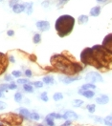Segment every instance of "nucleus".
Returning <instances> with one entry per match:
<instances>
[{
	"label": "nucleus",
	"mask_w": 112,
	"mask_h": 126,
	"mask_svg": "<svg viewBox=\"0 0 112 126\" xmlns=\"http://www.w3.org/2000/svg\"><path fill=\"white\" fill-rule=\"evenodd\" d=\"M85 80L89 83H96V82H103V76L97 72H90L85 76Z\"/></svg>",
	"instance_id": "obj_4"
},
{
	"label": "nucleus",
	"mask_w": 112,
	"mask_h": 126,
	"mask_svg": "<svg viewBox=\"0 0 112 126\" xmlns=\"http://www.w3.org/2000/svg\"><path fill=\"white\" fill-rule=\"evenodd\" d=\"M103 123L106 126H112V116H107L103 118Z\"/></svg>",
	"instance_id": "obj_22"
},
{
	"label": "nucleus",
	"mask_w": 112,
	"mask_h": 126,
	"mask_svg": "<svg viewBox=\"0 0 112 126\" xmlns=\"http://www.w3.org/2000/svg\"><path fill=\"white\" fill-rule=\"evenodd\" d=\"M7 108V104L3 101H0V110H4Z\"/></svg>",
	"instance_id": "obj_38"
},
{
	"label": "nucleus",
	"mask_w": 112,
	"mask_h": 126,
	"mask_svg": "<svg viewBox=\"0 0 112 126\" xmlns=\"http://www.w3.org/2000/svg\"><path fill=\"white\" fill-rule=\"evenodd\" d=\"M23 89L25 92L27 93H30V94H32V93H34V87H33V85H31L30 83H26L23 85Z\"/></svg>",
	"instance_id": "obj_18"
},
{
	"label": "nucleus",
	"mask_w": 112,
	"mask_h": 126,
	"mask_svg": "<svg viewBox=\"0 0 112 126\" xmlns=\"http://www.w3.org/2000/svg\"><path fill=\"white\" fill-rule=\"evenodd\" d=\"M63 118L66 120H75L79 118V116L73 111H66L63 115Z\"/></svg>",
	"instance_id": "obj_9"
},
{
	"label": "nucleus",
	"mask_w": 112,
	"mask_h": 126,
	"mask_svg": "<svg viewBox=\"0 0 112 126\" xmlns=\"http://www.w3.org/2000/svg\"><path fill=\"white\" fill-rule=\"evenodd\" d=\"M37 126H43V125H42V124H38Z\"/></svg>",
	"instance_id": "obj_48"
},
{
	"label": "nucleus",
	"mask_w": 112,
	"mask_h": 126,
	"mask_svg": "<svg viewBox=\"0 0 112 126\" xmlns=\"http://www.w3.org/2000/svg\"><path fill=\"white\" fill-rule=\"evenodd\" d=\"M24 5L26 7L25 13L27 15H31L33 13V11H34V3L33 2H24Z\"/></svg>",
	"instance_id": "obj_13"
},
{
	"label": "nucleus",
	"mask_w": 112,
	"mask_h": 126,
	"mask_svg": "<svg viewBox=\"0 0 112 126\" xmlns=\"http://www.w3.org/2000/svg\"><path fill=\"white\" fill-rule=\"evenodd\" d=\"M86 109H87V111H88L90 114H93L95 112V110H96V106H95V104H88V105L86 106Z\"/></svg>",
	"instance_id": "obj_28"
},
{
	"label": "nucleus",
	"mask_w": 112,
	"mask_h": 126,
	"mask_svg": "<svg viewBox=\"0 0 112 126\" xmlns=\"http://www.w3.org/2000/svg\"><path fill=\"white\" fill-rule=\"evenodd\" d=\"M7 35H8V36H15V31H13V30H9L8 32H7Z\"/></svg>",
	"instance_id": "obj_42"
},
{
	"label": "nucleus",
	"mask_w": 112,
	"mask_h": 126,
	"mask_svg": "<svg viewBox=\"0 0 112 126\" xmlns=\"http://www.w3.org/2000/svg\"><path fill=\"white\" fill-rule=\"evenodd\" d=\"M96 102L98 104H101V105H104V104H107L109 102V98L108 96L106 95H101L100 97H98L96 99Z\"/></svg>",
	"instance_id": "obj_11"
},
{
	"label": "nucleus",
	"mask_w": 112,
	"mask_h": 126,
	"mask_svg": "<svg viewBox=\"0 0 112 126\" xmlns=\"http://www.w3.org/2000/svg\"><path fill=\"white\" fill-rule=\"evenodd\" d=\"M71 124H72V122H71V120H66L63 124L61 126H71Z\"/></svg>",
	"instance_id": "obj_44"
},
{
	"label": "nucleus",
	"mask_w": 112,
	"mask_h": 126,
	"mask_svg": "<svg viewBox=\"0 0 112 126\" xmlns=\"http://www.w3.org/2000/svg\"><path fill=\"white\" fill-rule=\"evenodd\" d=\"M58 1H59V3H60V4L62 5V4H65L66 2H68L69 0H58Z\"/></svg>",
	"instance_id": "obj_45"
},
{
	"label": "nucleus",
	"mask_w": 112,
	"mask_h": 126,
	"mask_svg": "<svg viewBox=\"0 0 112 126\" xmlns=\"http://www.w3.org/2000/svg\"><path fill=\"white\" fill-rule=\"evenodd\" d=\"M102 46L106 51H108L110 54H112V34H109L104 37Z\"/></svg>",
	"instance_id": "obj_6"
},
{
	"label": "nucleus",
	"mask_w": 112,
	"mask_h": 126,
	"mask_svg": "<svg viewBox=\"0 0 112 126\" xmlns=\"http://www.w3.org/2000/svg\"><path fill=\"white\" fill-rule=\"evenodd\" d=\"M29 117H30L31 119H33V120H35V121H37V120H39V119H40V116H39V114H37L36 112H32V113H30Z\"/></svg>",
	"instance_id": "obj_20"
},
{
	"label": "nucleus",
	"mask_w": 112,
	"mask_h": 126,
	"mask_svg": "<svg viewBox=\"0 0 112 126\" xmlns=\"http://www.w3.org/2000/svg\"><path fill=\"white\" fill-rule=\"evenodd\" d=\"M75 26V18L69 14H63L56 20L55 29L59 36L64 37L71 34Z\"/></svg>",
	"instance_id": "obj_1"
},
{
	"label": "nucleus",
	"mask_w": 112,
	"mask_h": 126,
	"mask_svg": "<svg viewBox=\"0 0 112 126\" xmlns=\"http://www.w3.org/2000/svg\"><path fill=\"white\" fill-rule=\"evenodd\" d=\"M78 93H79V95L84 97L86 99H92L95 96V93L93 90H82V89H80Z\"/></svg>",
	"instance_id": "obj_8"
},
{
	"label": "nucleus",
	"mask_w": 112,
	"mask_h": 126,
	"mask_svg": "<svg viewBox=\"0 0 112 126\" xmlns=\"http://www.w3.org/2000/svg\"><path fill=\"white\" fill-rule=\"evenodd\" d=\"M82 90H93V89H96V85H94V83H86L84 85L81 86Z\"/></svg>",
	"instance_id": "obj_19"
},
{
	"label": "nucleus",
	"mask_w": 112,
	"mask_h": 126,
	"mask_svg": "<svg viewBox=\"0 0 112 126\" xmlns=\"http://www.w3.org/2000/svg\"><path fill=\"white\" fill-rule=\"evenodd\" d=\"M41 6H42V7H44V8H47V7L49 6V2H48V0L43 1L42 3H41Z\"/></svg>",
	"instance_id": "obj_40"
},
{
	"label": "nucleus",
	"mask_w": 112,
	"mask_h": 126,
	"mask_svg": "<svg viewBox=\"0 0 112 126\" xmlns=\"http://www.w3.org/2000/svg\"><path fill=\"white\" fill-rule=\"evenodd\" d=\"M40 99H41L42 101H44V102H47V101L49 100L47 92H42V93H41V95H40Z\"/></svg>",
	"instance_id": "obj_29"
},
{
	"label": "nucleus",
	"mask_w": 112,
	"mask_h": 126,
	"mask_svg": "<svg viewBox=\"0 0 112 126\" xmlns=\"http://www.w3.org/2000/svg\"><path fill=\"white\" fill-rule=\"evenodd\" d=\"M62 99H63V95H62V93H60V92L55 93L54 96H53V99H54L55 101H60V100H61Z\"/></svg>",
	"instance_id": "obj_21"
},
{
	"label": "nucleus",
	"mask_w": 112,
	"mask_h": 126,
	"mask_svg": "<svg viewBox=\"0 0 112 126\" xmlns=\"http://www.w3.org/2000/svg\"><path fill=\"white\" fill-rule=\"evenodd\" d=\"M82 104H83V100H81V99H74L72 101V105L74 107H80Z\"/></svg>",
	"instance_id": "obj_23"
},
{
	"label": "nucleus",
	"mask_w": 112,
	"mask_h": 126,
	"mask_svg": "<svg viewBox=\"0 0 112 126\" xmlns=\"http://www.w3.org/2000/svg\"><path fill=\"white\" fill-rule=\"evenodd\" d=\"M9 90V84H0V91L7 92Z\"/></svg>",
	"instance_id": "obj_34"
},
{
	"label": "nucleus",
	"mask_w": 112,
	"mask_h": 126,
	"mask_svg": "<svg viewBox=\"0 0 112 126\" xmlns=\"http://www.w3.org/2000/svg\"><path fill=\"white\" fill-rule=\"evenodd\" d=\"M22 99H23V96H22V94L20 92H17V93L15 94V100H16V102H17V103L21 102Z\"/></svg>",
	"instance_id": "obj_25"
},
{
	"label": "nucleus",
	"mask_w": 112,
	"mask_h": 126,
	"mask_svg": "<svg viewBox=\"0 0 112 126\" xmlns=\"http://www.w3.org/2000/svg\"><path fill=\"white\" fill-rule=\"evenodd\" d=\"M16 83L17 84H20V85H24L26 83H30V81H29V79H27V78H18Z\"/></svg>",
	"instance_id": "obj_30"
},
{
	"label": "nucleus",
	"mask_w": 112,
	"mask_h": 126,
	"mask_svg": "<svg viewBox=\"0 0 112 126\" xmlns=\"http://www.w3.org/2000/svg\"><path fill=\"white\" fill-rule=\"evenodd\" d=\"M60 81L61 82H63L64 84H70V83H72V82H74V81H77V80H80V76H78V77H68V76H60Z\"/></svg>",
	"instance_id": "obj_12"
},
{
	"label": "nucleus",
	"mask_w": 112,
	"mask_h": 126,
	"mask_svg": "<svg viewBox=\"0 0 112 126\" xmlns=\"http://www.w3.org/2000/svg\"><path fill=\"white\" fill-rule=\"evenodd\" d=\"M35 26L40 32H46V31H49L50 29V22L47 20H38L36 21Z\"/></svg>",
	"instance_id": "obj_7"
},
{
	"label": "nucleus",
	"mask_w": 112,
	"mask_h": 126,
	"mask_svg": "<svg viewBox=\"0 0 112 126\" xmlns=\"http://www.w3.org/2000/svg\"><path fill=\"white\" fill-rule=\"evenodd\" d=\"M12 10H13V12H14L15 13H21L25 12L26 7H25V5H24V3H22V4L18 3L16 5H15V6L12 8Z\"/></svg>",
	"instance_id": "obj_10"
},
{
	"label": "nucleus",
	"mask_w": 112,
	"mask_h": 126,
	"mask_svg": "<svg viewBox=\"0 0 112 126\" xmlns=\"http://www.w3.org/2000/svg\"><path fill=\"white\" fill-rule=\"evenodd\" d=\"M3 1H4V0H0V2H3Z\"/></svg>",
	"instance_id": "obj_49"
},
{
	"label": "nucleus",
	"mask_w": 112,
	"mask_h": 126,
	"mask_svg": "<svg viewBox=\"0 0 112 126\" xmlns=\"http://www.w3.org/2000/svg\"><path fill=\"white\" fill-rule=\"evenodd\" d=\"M9 58H7V55L3 53H0V76L4 74L5 71L8 68Z\"/></svg>",
	"instance_id": "obj_5"
},
{
	"label": "nucleus",
	"mask_w": 112,
	"mask_h": 126,
	"mask_svg": "<svg viewBox=\"0 0 112 126\" xmlns=\"http://www.w3.org/2000/svg\"><path fill=\"white\" fill-rule=\"evenodd\" d=\"M17 126H20V125H17Z\"/></svg>",
	"instance_id": "obj_50"
},
{
	"label": "nucleus",
	"mask_w": 112,
	"mask_h": 126,
	"mask_svg": "<svg viewBox=\"0 0 112 126\" xmlns=\"http://www.w3.org/2000/svg\"><path fill=\"white\" fill-rule=\"evenodd\" d=\"M88 16L85 15V14H81V15H80L79 18H78V22H79V24H80V25H84L86 24L87 22H88Z\"/></svg>",
	"instance_id": "obj_15"
},
{
	"label": "nucleus",
	"mask_w": 112,
	"mask_h": 126,
	"mask_svg": "<svg viewBox=\"0 0 112 126\" xmlns=\"http://www.w3.org/2000/svg\"><path fill=\"white\" fill-rule=\"evenodd\" d=\"M44 122H45V123H47V125H49V126H55L54 119H53L52 117H48V116L44 118Z\"/></svg>",
	"instance_id": "obj_26"
},
{
	"label": "nucleus",
	"mask_w": 112,
	"mask_h": 126,
	"mask_svg": "<svg viewBox=\"0 0 112 126\" xmlns=\"http://www.w3.org/2000/svg\"><path fill=\"white\" fill-rule=\"evenodd\" d=\"M40 41H41V36H40V34H35L33 37V42H34V44H38V43H40Z\"/></svg>",
	"instance_id": "obj_27"
},
{
	"label": "nucleus",
	"mask_w": 112,
	"mask_h": 126,
	"mask_svg": "<svg viewBox=\"0 0 112 126\" xmlns=\"http://www.w3.org/2000/svg\"><path fill=\"white\" fill-rule=\"evenodd\" d=\"M48 117H52L53 119H60V118H63V115H60V114H58V113H50L48 115Z\"/></svg>",
	"instance_id": "obj_24"
},
{
	"label": "nucleus",
	"mask_w": 112,
	"mask_h": 126,
	"mask_svg": "<svg viewBox=\"0 0 112 126\" xmlns=\"http://www.w3.org/2000/svg\"><path fill=\"white\" fill-rule=\"evenodd\" d=\"M19 3V0H9V6L11 8H13L15 5H16Z\"/></svg>",
	"instance_id": "obj_35"
},
{
	"label": "nucleus",
	"mask_w": 112,
	"mask_h": 126,
	"mask_svg": "<svg viewBox=\"0 0 112 126\" xmlns=\"http://www.w3.org/2000/svg\"><path fill=\"white\" fill-rule=\"evenodd\" d=\"M101 9H102V8H101L100 6H95V7H93L92 9L90 10V15L93 16V17L99 16L100 13H101Z\"/></svg>",
	"instance_id": "obj_14"
},
{
	"label": "nucleus",
	"mask_w": 112,
	"mask_h": 126,
	"mask_svg": "<svg viewBox=\"0 0 112 126\" xmlns=\"http://www.w3.org/2000/svg\"><path fill=\"white\" fill-rule=\"evenodd\" d=\"M42 81H43V83L48 84V85H51V84H54V83H55L54 77H53V76H45L44 77H42Z\"/></svg>",
	"instance_id": "obj_16"
},
{
	"label": "nucleus",
	"mask_w": 112,
	"mask_h": 126,
	"mask_svg": "<svg viewBox=\"0 0 112 126\" xmlns=\"http://www.w3.org/2000/svg\"><path fill=\"white\" fill-rule=\"evenodd\" d=\"M93 118H94L95 121H97V122H100V123H103V119L102 118V117H94Z\"/></svg>",
	"instance_id": "obj_39"
},
{
	"label": "nucleus",
	"mask_w": 112,
	"mask_h": 126,
	"mask_svg": "<svg viewBox=\"0 0 112 126\" xmlns=\"http://www.w3.org/2000/svg\"><path fill=\"white\" fill-rule=\"evenodd\" d=\"M52 66L63 74L74 75L76 74L74 69V62H71L68 58L63 54H55L51 57Z\"/></svg>",
	"instance_id": "obj_2"
},
{
	"label": "nucleus",
	"mask_w": 112,
	"mask_h": 126,
	"mask_svg": "<svg viewBox=\"0 0 112 126\" xmlns=\"http://www.w3.org/2000/svg\"><path fill=\"white\" fill-rule=\"evenodd\" d=\"M17 89V85L16 82L12 81L10 84H9V90H16Z\"/></svg>",
	"instance_id": "obj_32"
},
{
	"label": "nucleus",
	"mask_w": 112,
	"mask_h": 126,
	"mask_svg": "<svg viewBox=\"0 0 112 126\" xmlns=\"http://www.w3.org/2000/svg\"><path fill=\"white\" fill-rule=\"evenodd\" d=\"M0 126H5L4 124H2V123H0Z\"/></svg>",
	"instance_id": "obj_47"
},
{
	"label": "nucleus",
	"mask_w": 112,
	"mask_h": 126,
	"mask_svg": "<svg viewBox=\"0 0 112 126\" xmlns=\"http://www.w3.org/2000/svg\"><path fill=\"white\" fill-rule=\"evenodd\" d=\"M33 85H34L35 88L40 89V88L43 87V81H34V82H33Z\"/></svg>",
	"instance_id": "obj_31"
},
{
	"label": "nucleus",
	"mask_w": 112,
	"mask_h": 126,
	"mask_svg": "<svg viewBox=\"0 0 112 126\" xmlns=\"http://www.w3.org/2000/svg\"><path fill=\"white\" fill-rule=\"evenodd\" d=\"M19 115L21 117H29V116H30V111L26 108H20L19 109Z\"/></svg>",
	"instance_id": "obj_17"
},
{
	"label": "nucleus",
	"mask_w": 112,
	"mask_h": 126,
	"mask_svg": "<svg viewBox=\"0 0 112 126\" xmlns=\"http://www.w3.org/2000/svg\"><path fill=\"white\" fill-rule=\"evenodd\" d=\"M99 4H106L107 2H109V0H96Z\"/></svg>",
	"instance_id": "obj_43"
},
{
	"label": "nucleus",
	"mask_w": 112,
	"mask_h": 126,
	"mask_svg": "<svg viewBox=\"0 0 112 126\" xmlns=\"http://www.w3.org/2000/svg\"><path fill=\"white\" fill-rule=\"evenodd\" d=\"M24 74H25V76H27V77H32V76H33V73H32V71H31L30 69H27V70H25Z\"/></svg>",
	"instance_id": "obj_36"
},
{
	"label": "nucleus",
	"mask_w": 112,
	"mask_h": 126,
	"mask_svg": "<svg viewBox=\"0 0 112 126\" xmlns=\"http://www.w3.org/2000/svg\"><path fill=\"white\" fill-rule=\"evenodd\" d=\"M4 97V95H3V92H1L0 91V98H3Z\"/></svg>",
	"instance_id": "obj_46"
},
{
	"label": "nucleus",
	"mask_w": 112,
	"mask_h": 126,
	"mask_svg": "<svg viewBox=\"0 0 112 126\" xmlns=\"http://www.w3.org/2000/svg\"><path fill=\"white\" fill-rule=\"evenodd\" d=\"M9 62H11V63L16 62V58L14 57V55H10V56H9Z\"/></svg>",
	"instance_id": "obj_41"
},
{
	"label": "nucleus",
	"mask_w": 112,
	"mask_h": 126,
	"mask_svg": "<svg viewBox=\"0 0 112 126\" xmlns=\"http://www.w3.org/2000/svg\"><path fill=\"white\" fill-rule=\"evenodd\" d=\"M13 76H11V75H7L5 77H4V80L7 81V82H12L13 81Z\"/></svg>",
	"instance_id": "obj_37"
},
{
	"label": "nucleus",
	"mask_w": 112,
	"mask_h": 126,
	"mask_svg": "<svg viewBox=\"0 0 112 126\" xmlns=\"http://www.w3.org/2000/svg\"><path fill=\"white\" fill-rule=\"evenodd\" d=\"M12 76H13L14 77H20V76H22V72L15 70V71H13V73H12Z\"/></svg>",
	"instance_id": "obj_33"
},
{
	"label": "nucleus",
	"mask_w": 112,
	"mask_h": 126,
	"mask_svg": "<svg viewBox=\"0 0 112 126\" xmlns=\"http://www.w3.org/2000/svg\"><path fill=\"white\" fill-rule=\"evenodd\" d=\"M80 60H81V62L83 64L94 66L97 69L103 68V66L98 62V60L96 59V57L94 56L92 48H86V49H84L81 52V54H80Z\"/></svg>",
	"instance_id": "obj_3"
}]
</instances>
